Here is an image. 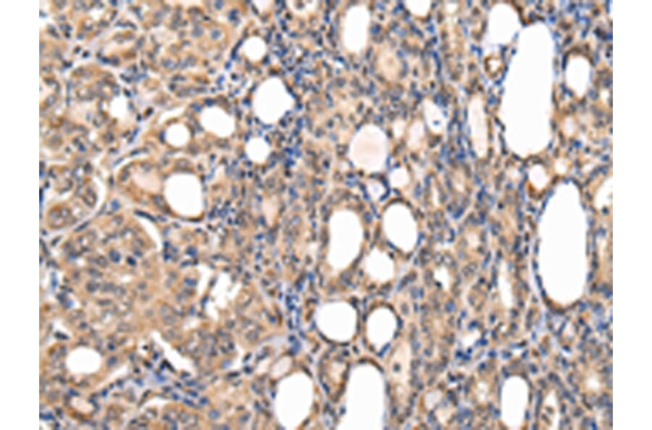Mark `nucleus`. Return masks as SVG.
<instances>
[{"instance_id":"nucleus-1","label":"nucleus","mask_w":652,"mask_h":430,"mask_svg":"<svg viewBox=\"0 0 652 430\" xmlns=\"http://www.w3.org/2000/svg\"><path fill=\"white\" fill-rule=\"evenodd\" d=\"M328 233L326 263L334 273H342L361 254L365 240L364 226L356 211L339 208L331 214Z\"/></svg>"},{"instance_id":"nucleus-2","label":"nucleus","mask_w":652,"mask_h":430,"mask_svg":"<svg viewBox=\"0 0 652 430\" xmlns=\"http://www.w3.org/2000/svg\"><path fill=\"white\" fill-rule=\"evenodd\" d=\"M390 152L391 143L385 130L374 123H366L353 134L346 156L356 169L376 174L386 169Z\"/></svg>"},{"instance_id":"nucleus-3","label":"nucleus","mask_w":652,"mask_h":430,"mask_svg":"<svg viewBox=\"0 0 652 430\" xmlns=\"http://www.w3.org/2000/svg\"><path fill=\"white\" fill-rule=\"evenodd\" d=\"M295 104L294 97L279 76H270L262 80L252 98L255 116L267 125H277L294 109Z\"/></svg>"},{"instance_id":"nucleus-4","label":"nucleus","mask_w":652,"mask_h":430,"mask_svg":"<svg viewBox=\"0 0 652 430\" xmlns=\"http://www.w3.org/2000/svg\"><path fill=\"white\" fill-rule=\"evenodd\" d=\"M165 199L171 210L185 219H196L205 209L200 179L190 173H176L164 184Z\"/></svg>"},{"instance_id":"nucleus-5","label":"nucleus","mask_w":652,"mask_h":430,"mask_svg":"<svg viewBox=\"0 0 652 430\" xmlns=\"http://www.w3.org/2000/svg\"><path fill=\"white\" fill-rule=\"evenodd\" d=\"M382 226L387 240L404 254L413 252L419 239L418 223L411 209L402 203H393L382 214Z\"/></svg>"},{"instance_id":"nucleus-6","label":"nucleus","mask_w":652,"mask_h":430,"mask_svg":"<svg viewBox=\"0 0 652 430\" xmlns=\"http://www.w3.org/2000/svg\"><path fill=\"white\" fill-rule=\"evenodd\" d=\"M357 321L356 310L343 301L323 304L316 313V324L320 332L339 343L348 342L354 337Z\"/></svg>"},{"instance_id":"nucleus-7","label":"nucleus","mask_w":652,"mask_h":430,"mask_svg":"<svg viewBox=\"0 0 652 430\" xmlns=\"http://www.w3.org/2000/svg\"><path fill=\"white\" fill-rule=\"evenodd\" d=\"M372 16L368 6L357 4L349 7L339 23V42L345 52L361 56L368 47Z\"/></svg>"},{"instance_id":"nucleus-8","label":"nucleus","mask_w":652,"mask_h":430,"mask_svg":"<svg viewBox=\"0 0 652 430\" xmlns=\"http://www.w3.org/2000/svg\"><path fill=\"white\" fill-rule=\"evenodd\" d=\"M468 125L473 150L479 159H483L488 151V128L484 105L477 94L469 104Z\"/></svg>"},{"instance_id":"nucleus-9","label":"nucleus","mask_w":652,"mask_h":430,"mask_svg":"<svg viewBox=\"0 0 652 430\" xmlns=\"http://www.w3.org/2000/svg\"><path fill=\"white\" fill-rule=\"evenodd\" d=\"M361 267L370 281L379 285L393 281L397 274L394 259L386 251L378 247H374L363 257Z\"/></svg>"},{"instance_id":"nucleus-10","label":"nucleus","mask_w":652,"mask_h":430,"mask_svg":"<svg viewBox=\"0 0 652 430\" xmlns=\"http://www.w3.org/2000/svg\"><path fill=\"white\" fill-rule=\"evenodd\" d=\"M198 121L206 132L219 139H229L234 135L236 130L235 118L217 105L205 107L199 115Z\"/></svg>"},{"instance_id":"nucleus-11","label":"nucleus","mask_w":652,"mask_h":430,"mask_svg":"<svg viewBox=\"0 0 652 430\" xmlns=\"http://www.w3.org/2000/svg\"><path fill=\"white\" fill-rule=\"evenodd\" d=\"M366 327L369 341L380 349L392 339L397 328L396 319L390 309H377L369 316Z\"/></svg>"},{"instance_id":"nucleus-12","label":"nucleus","mask_w":652,"mask_h":430,"mask_svg":"<svg viewBox=\"0 0 652 430\" xmlns=\"http://www.w3.org/2000/svg\"><path fill=\"white\" fill-rule=\"evenodd\" d=\"M243 150L252 164L262 166L267 163L273 149L263 137H253L244 145Z\"/></svg>"},{"instance_id":"nucleus-13","label":"nucleus","mask_w":652,"mask_h":430,"mask_svg":"<svg viewBox=\"0 0 652 430\" xmlns=\"http://www.w3.org/2000/svg\"><path fill=\"white\" fill-rule=\"evenodd\" d=\"M267 51L268 46L265 40L256 35L248 37L241 47L243 57L253 63L261 62L267 56Z\"/></svg>"},{"instance_id":"nucleus-14","label":"nucleus","mask_w":652,"mask_h":430,"mask_svg":"<svg viewBox=\"0 0 652 430\" xmlns=\"http://www.w3.org/2000/svg\"><path fill=\"white\" fill-rule=\"evenodd\" d=\"M192 139V133L188 126L182 123L171 124L166 130L165 140L172 147L184 148Z\"/></svg>"},{"instance_id":"nucleus-15","label":"nucleus","mask_w":652,"mask_h":430,"mask_svg":"<svg viewBox=\"0 0 652 430\" xmlns=\"http://www.w3.org/2000/svg\"><path fill=\"white\" fill-rule=\"evenodd\" d=\"M287 8L294 16L301 19H308L316 14L320 8L319 1H286Z\"/></svg>"},{"instance_id":"nucleus-16","label":"nucleus","mask_w":652,"mask_h":430,"mask_svg":"<svg viewBox=\"0 0 652 430\" xmlns=\"http://www.w3.org/2000/svg\"><path fill=\"white\" fill-rule=\"evenodd\" d=\"M425 132L422 123L416 122L406 129V147L412 152H418L423 145Z\"/></svg>"},{"instance_id":"nucleus-17","label":"nucleus","mask_w":652,"mask_h":430,"mask_svg":"<svg viewBox=\"0 0 652 430\" xmlns=\"http://www.w3.org/2000/svg\"><path fill=\"white\" fill-rule=\"evenodd\" d=\"M388 180L392 189L402 191L410 185L412 176L405 166H401L390 172Z\"/></svg>"},{"instance_id":"nucleus-18","label":"nucleus","mask_w":652,"mask_h":430,"mask_svg":"<svg viewBox=\"0 0 652 430\" xmlns=\"http://www.w3.org/2000/svg\"><path fill=\"white\" fill-rule=\"evenodd\" d=\"M279 212V202L274 197L264 200L262 213L267 223L272 226L276 220Z\"/></svg>"},{"instance_id":"nucleus-19","label":"nucleus","mask_w":652,"mask_h":430,"mask_svg":"<svg viewBox=\"0 0 652 430\" xmlns=\"http://www.w3.org/2000/svg\"><path fill=\"white\" fill-rule=\"evenodd\" d=\"M367 193L373 202H378L386 194V189L382 183L375 179H368L366 181Z\"/></svg>"},{"instance_id":"nucleus-20","label":"nucleus","mask_w":652,"mask_h":430,"mask_svg":"<svg viewBox=\"0 0 652 430\" xmlns=\"http://www.w3.org/2000/svg\"><path fill=\"white\" fill-rule=\"evenodd\" d=\"M433 276L435 280L440 283L445 290L451 288L453 278L447 266L445 265L437 266L433 271Z\"/></svg>"},{"instance_id":"nucleus-21","label":"nucleus","mask_w":652,"mask_h":430,"mask_svg":"<svg viewBox=\"0 0 652 430\" xmlns=\"http://www.w3.org/2000/svg\"><path fill=\"white\" fill-rule=\"evenodd\" d=\"M393 135L396 140H400L406 132V123L400 121H396L392 126Z\"/></svg>"},{"instance_id":"nucleus-22","label":"nucleus","mask_w":652,"mask_h":430,"mask_svg":"<svg viewBox=\"0 0 652 430\" xmlns=\"http://www.w3.org/2000/svg\"><path fill=\"white\" fill-rule=\"evenodd\" d=\"M252 4L261 14L268 12L274 5L273 1H253Z\"/></svg>"},{"instance_id":"nucleus-23","label":"nucleus","mask_w":652,"mask_h":430,"mask_svg":"<svg viewBox=\"0 0 652 430\" xmlns=\"http://www.w3.org/2000/svg\"><path fill=\"white\" fill-rule=\"evenodd\" d=\"M472 233H473L472 234L470 233L467 235L466 239L471 247H472L473 249H476L478 248V246L479 245V239L477 237V235L474 233V232H472Z\"/></svg>"}]
</instances>
